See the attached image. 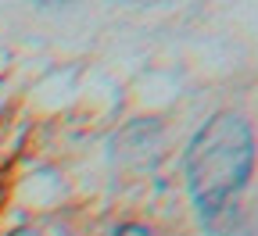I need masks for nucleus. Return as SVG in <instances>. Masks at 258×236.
Wrapping results in <instances>:
<instances>
[{
    "label": "nucleus",
    "instance_id": "obj_3",
    "mask_svg": "<svg viewBox=\"0 0 258 236\" xmlns=\"http://www.w3.org/2000/svg\"><path fill=\"white\" fill-rule=\"evenodd\" d=\"M8 236H40V232H36V229H11Z\"/></svg>",
    "mask_w": 258,
    "mask_h": 236
},
{
    "label": "nucleus",
    "instance_id": "obj_1",
    "mask_svg": "<svg viewBox=\"0 0 258 236\" xmlns=\"http://www.w3.org/2000/svg\"><path fill=\"white\" fill-rule=\"evenodd\" d=\"M254 172V132L240 111H215L190 136L183 154L186 193L198 215L215 225L230 215Z\"/></svg>",
    "mask_w": 258,
    "mask_h": 236
},
{
    "label": "nucleus",
    "instance_id": "obj_2",
    "mask_svg": "<svg viewBox=\"0 0 258 236\" xmlns=\"http://www.w3.org/2000/svg\"><path fill=\"white\" fill-rule=\"evenodd\" d=\"M111 236H154L147 225H137V222H125V225H118Z\"/></svg>",
    "mask_w": 258,
    "mask_h": 236
}]
</instances>
